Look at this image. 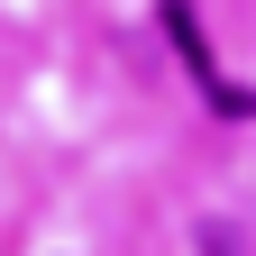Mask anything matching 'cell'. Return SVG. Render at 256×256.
<instances>
[{
  "mask_svg": "<svg viewBox=\"0 0 256 256\" xmlns=\"http://www.w3.org/2000/svg\"><path fill=\"white\" fill-rule=\"evenodd\" d=\"M192 247H202V256H247V238L229 229V220H202V238H192Z\"/></svg>",
  "mask_w": 256,
  "mask_h": 256,
  "instance_id": "7a4b0ae2",
  "label": "cell"
},
{
  "mask_svg": "<svg viewBox=\"0 0 256 256\" xmlns=\"http://www.w3.org/2000/svg\"><path fill=\"white\" fill-rule=\"evenodd\" d=\"M165 46L183 55V74L202 82V101H210L220 119H256V92L220 82V64H210V37H202V18H192V0H165Z\"/></svg>",
  "mask_w": 256,
  "mask_h": 256,
  "instance_id": "6da1fadb",
  "label": "cell"
}]
</instances>
